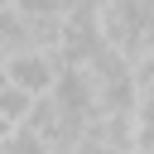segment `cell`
<instances>
[{
    "label": "cell",
    "instance_id": "6da1fadb",
    "mask_svg": "<svg viewBox=\"0 0 154 154\" xmlns=\"http://www.w3.org/2000/svg\"><path fill=\"white\" fill-rule=\"evenodd\" d=\"M5 77H10L19 91H29L34 101H43V96H53V87H58V77H63V63H58V53L19 48V53L5 58Z\"/></svg>",
    "mask_w": 154,
    "mask_h": 154
},
{
    "label": "cell",
    "instance_id": "3957f363",
    "mask_svg": "<svg viewBox=\"0 0 154 154\" xmlns=\"http://www.w3.org/2000/svg\"><path fill=\"white\" fill-rule=\"evenodd\" d=\"M67 5L72 0H10V10L29 24V19H58V14H67Z\"/></svg>",
    "mask_w": 154,
    "mask_h": 154
},
{
    "label": "cell",
    "instance_id": "5b68a950",
    "mask_svg": "<svg viewBox=\"0 0 154 154\" xmlns=\"http://www.w3.org/2000/svg\"><path fill=\"white\" fill-rule=\"evenodd\" d=\"M144 154H154V149H144Z\"/></svg>",
    "mask_w": 154,
    "mask_h": 154
},
{
    "label": "cell",
    "instance_id": "277c9868",
    "mask_svg": "<svg viewBox=\"0 0 154 154\" xmlns=\"http://www.w3.org/2000/svg\"><path fill=\"white\" fill-rule=\"evenodd\" d=\"M5 135H10V125H5V120H0V144H5Z\"/></svg>",
    "mask_w": 154,
    "mask_h": 154
},
{
    "label": "cell",
    "instance_id": "7a4b0ae2",
    "mask_svg": "<svg viewBox=\"0 0 154 154\" xmlns=\"http://www.w3.org/2000/svg\"><path fill=\"white\" fill-rule=\"evenodd\" d=\"M29 111H34V96L19 91L14 82H5V87H0V120H5L10 130H19V125L29 120Z\"/></svg>",
    "mask_w": 154,
    "mask_h": 154
}]
</instances>
